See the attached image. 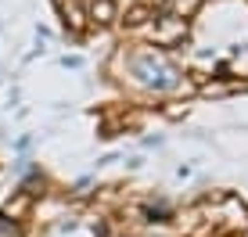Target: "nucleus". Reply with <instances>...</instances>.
Wrapping results in <instances>:
<instances>
[{"label":"nucleus","instance_id":"1","mask_svg":"<svg viewBox=\"0 0 248 237\" xmlns=\"http://www.w3.org/2000/svg\"><path fill=\"white\" fill-rule=\"evenodd\" d=\"M133 72L140 75L148 87H155V90H169V87L176 83V69H173V65H166V61L155 58V54L137 58V61H133Z\"/></svg>","mask_w":248,"mask_h":237},{"label":"nucleus","instance_id":"3","mask_svg":"<svg viewBox=\"0 0 248 237\" xmlns=\"http://www.w3.org/2000/svg\"><path fill=\"white\" fill-rule=\"evenodd\" d=\"M58 7H62V15H68L65 22H72L76 29L83 25V18H79V11H76V4H72V0H58Z\"/></svg>","mask_w":248,"mask_h":237},{"label":"nucleus","instance_id":"5","mask_svg":"<svg viewBox=\"0 0 248 237\" xmlns=\"http://www.w3.org/2000/svg\"><path fill=\"white\" fill-rule=\"evenodd\" d=\"M126 22H130V25H137V22H144V7H133V11H130V18H126Z\"/></svg>","mask_w":248,"mask_h":237},{"label":"nucleus","instance_id":"4","mask_svg":"<svg viewBox=\"0 0 248 237\" xmlns=\"http://www.w3.org/2000/svg\"><path fill=\"white\" fill-rule=\"evenodd\" d=\"M15 234H18L15 219H0V237H15Z\"/></svg>","mask_w":248,"mask_h":237},{"label":"nucleus","instance_id":"2","mask_svg":"<svg viewBox=\"0 0 248 237\" xmlns=\"http://www.w3.org/2000/svg\"><path fill=\"white\" fill-rule=\"evenodd\" d=\"M187 36V22L176 18V15H166L162 18V29H158V44H173V40Z\"/></svg>","mask_w":248,"mask_h":237}]
</instances>
